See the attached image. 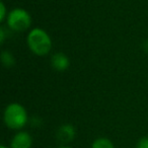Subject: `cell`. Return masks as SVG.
<instances>
[{"instance_id":"6da1fadb","label":"cell","mask_w":148,"mask_h":148,"mask_svg":"<svg viewBox=\"0 0 148 148\" xmlns=\"http://www.w3.org/2000/svg\"><path fill=\"white\" fill-rule=\"evenodd\" d=\"M27 45L34 54L38 56H45L51 51L52 40L47 32L36 27L27 35Z\"/></svg>"},{"instance_id":"7a4b0ae2","label":"cell","mask_w":148,"mask_h":148,"mask_svg":"<svg viewBox=\"0 0 148 148\" xmlns=\"http://www.w3.org/2000/svg\"><path fill=\"white\" fill-rule=\"evenodd\" d=\"M4 123L12 130H19L27 123V113L25 109L17 103H12L4 111Z\"/></svg>"},{"instance_id":"3957f363","label":"cell","mask_w":148,"mask_h":148,"mask_svg":"<svg viewBox=\"0 0 148 148\" xmlns=\"http://www.w3.org/2000/svg\"><path fill=\"white\" fill-rule=\"evenodd\" d=\"M7 25L14 32H25L31 27L32 16L23 8H14L7 15Z\"/></svg>"},{"instance_id":"277c9868","label":"cell","mask_w":148,"mask_h":148,"mask_svg":"<svg viewBox=\"0 0 148 148\" xmlns=\"http://www.w3.org/2000/svg\"><path fill=\"white\" fill-rule=\"evenodd\" d=\"M33 145V138L27 132L21 131L13 136L11 140V148H32Z\"/></svg>"},{"instance_id":"5b68a950","label":"cell","mask_w":148,"mask_h":148,"mask_svg":"<svg viewBox=\"0 0 148 148\" xmlns=\"http://www.w3.org/2000/svg\"><path fill=\"white\" fill-rule=\"evenodd\" d=\"M75 135H76L75 128L70 124H64L61 127H59L57 131V138L62 143L71 142L75 138Z\"/></svg>"},{"instance_id":"8992f818","label":"cell","mask_w":148,"mask_h":148,"mask_svg":"<svg viewBox=\"0 0 148 148\" xmlns=\"http://www.w3.org/2000/svg\"><path fill=\"white\" fill-rule=\"evenodd\" d=\"M51 65L54 70L58 72H63L69 67L70 62L65 54L56 53L51 58Z\"/></svg>"},{"instance_id":"52a82bcc","label":"cell","mask_w":148,"mask_h":148,"mask_svg":"<svg viewBox=\"0 0 148 148\" xmlns=\"http://www.w3.org/2000/svg\"><path fill=\"white\" fill-rule=\"evenodd\" d=\"M91 148H115L113 142L105 137L97 138L93 141Z\"/></svg>"},{"instance_id":"ba28073f","label":"cell","mask_w":148,"mask_h":148,"mask_svg":"<svg viewBox=\"0 0 148 148\" xmlns=\"http://www.w3.org/2000/svg\"><path fill=\"white\" fill-rule=\"evenodd\" d=\"M1 61H2V64L5 66V67H11V66L14 65L15 63V59L13 57V55L8 51H4L1 54Z\"/></svg>"},{"instance_id":"9c48e42d","label":"cell","mask_w":148,"mask_h":148,"mask_svg":"<svg viewBox=\"0 0 148 148\" xmlns=\"http://www.w3.org/2000/svg\"><path fill=\"white\" fill-rule=\"evenodd\" d=\"M137 148H148V137H142L138 141Z\"/></svg>"},{"instance_id":"30bf717a","label":"cell","mask_w":148,"mask_h":148,"mask_svg":"<svg viewBox=\"0 0 148 148\" xmlns=\"http://www.w3.org/2000/svg\"><path fill=\"white\" fill-rule=\"evenodd\" d=\"M6 17V8L3 2L0 3V21H3Z\"/></svg>"},{"instance_id":"8fae6325","label":"cell","mask_w":148,"mask_h":148,"mask_svg":"<svg viewBox=\"0 0 148 148\" xmlns=\"http://www.w3.org/2000/svg\"><path fill=\"white\" fill-rule=\"evenodd\" d=\"M0 36H1V38H0V42H1V44L4 42V29H1V31H0Z\"/></svg>"},{"instance_id":"7c38bea8","label":"cell","mask_w":148,"mask_h":148,"mask_svg":"<svg viewBox=\"0 0 148 148\" xmlns=\"http://www.w3.org/2000/svg\"><path fill=\"white\" fill-rule=\"evenodd\" d=\"M143 49H144V51H146L148 53V40H146L143 43Z\"/></svg>"},{"instance_id":"4fadbf2b","label":"cell","mask_w":148,"mask_h":148,"mask_svg":"<svg viewBox=\"0 0 148 148\" xmlns=\"http://www.w3.org/2000/svg\"><path fill=\"white\" fill-rule=\"evenodd\" d=\"M59 148H71V147H69V146H61V147H59Z\"/></svg>"},{"instance_id":"5bb4252c","label":"cell","mask_w":148,"mask_h":148,"mask_svg":"<svg viewBox=\"0 0 148 148\" xmlns=\"http://www.w3.org/2000/svg\"><path fill=\"white\" fill-rule=\"evenodd\" d=\"M0 148H7V147H6V146H4V145H2Z\"/></svg>"}]
</instances>
